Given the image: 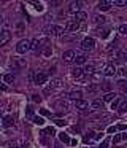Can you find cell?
Returning <instances> with one entry per match:
<instances>
[{"mask_svg": "<svg viewBox=\"0 0 127 148\" xmlns=\"http://www.w3.org/2000/svg\"><path fill=\"white\" fill-rule=\"evenodd\" d=\"M46 45H49V43H48V38L44 35L35 37V38L32 40V51L40 53V51H43V49H44V46H46Z\"/></svg>", "mask_w": 127, "mask_h": 148, "instance_id": "cell-1", "label": "cell"}, {"mask_svg": "<svg viewBox=\"0 0 127 148\" xmlns=\"http://www.w3.org/2000/svg\"><path fill=\"white\" fill-rule=\"evenodd\" d=\"M60 88H64V81L60 80V78H56V80H51L49 83L44 86V89H43V94H49V92H53V91H56V89H60Z\"/></svg>", "mask_w": 127, "mask_h": 148, "instance_id": "cell-2", "label": "cell"}, {"mask_svg": "<svg viewBox=\"0 0 127 148\" xmlns=\"http://www.w3.org/2000/svg\"><path fill=\"white\" fill-rule=\"evenodd\" d=\"M29 49H32V42H30V40H27V38L19 40L18 45H16V51H18L19 54H25Z\"/></svg>", "mask_w": 127, "mask_h": 148, "instance_id": "cell-3", "label": "cell"}, {"mask_svg": "<svg viewBox=\"0 0 127 148\" xmlns=\"http://www.w3.org/2000/svg\"><path fill=\"white\" fill-rule=\"evenodd\" d=\"M94 48H95V38L94 37H86V38H83V42H81L83 51H92Z\"/></svg>", "mask_w": 127, "mask_h": 148, "instance_id": "cell-4", "label": "cell"}, {"mask_svg": "<svg viewBox=\"0 0 127 148\" xmlns=\"http://www.w3.org/2000/svg\"><path fill=\"white\" fill-rule=\"evenodd\" d=\"M48 34H49V35H54V37H62L64 34H65V29H64L62 26H57V24H51V26L48 27Z\"/></svg>", "mask_w": 127, "mask_h": 148, "instance_id": "cell-5", "label": "cell"}, {"mask_svg": "<svg viewBox=\"0 0 127 148\" xmlns=\"http://www.w3.org/2000/svg\"><path fill=\"white\" fill-rule=\"evenodd\" d=\"M10 65H11L14 70H19V69H24L27 64H25V61L22 58H11L10 59Z\"/></svg>", "mask_w": 127, "mask_h": 148, "instance_id": "cell-6", "label": "cell"}, {"mask_svg": "<svg viewBox=\"0 0 127 148\" xmlns=\"http://www.w3.org/2000/svg\"><path fill=\"white\" fill-rule=\"evenodd\" d=\"M48 81V73L46 72H37L35 73V78H33V83L38 84V86H41V84H44Z\"/></svg>", "mask_w": 127, "mask_h": 148, "instance_id": "cell-7", "label": "cell"}, {"mask_svg": "<svg viewBox=\"0 0 127 148\" xmlns=\"http://www.w3.org/2000/svg\"><path fill=\"white\" fill-rule=\"evenodd\" d=\"M10 40H11V32H10L8 29L0 30V46L6 45V43H8Z\"/></svg>", "mask_w": 127, "mask_h": 148, "instance_id": "cell-8", "label": "cell"}, {"mask_svg": "<svg viewBox=\"0 0 127 148\" xmlns=\"http://www.w3.org/2000/svg\"><path fill=\"white\" fill-rule=\"evenodd\" d=\"M65 32H79V24L75 23V21H68V23L64 26Z\"/></svg>", "mask_w": 127, "mask_h": 148, "instance_id": "cell-9", "label": "cell"}, {"mask_svg": "<svg viewBox=\"0 0 127 148\" xmlns=\"http://www.w3.org/2000/svg\"><path fill=\"white\" fill-rule=\"evenodd\" d=\"M116 72H117L116 65H114V64H108L107 67L103 69V77H114Z\"/></svg>", "mask_w": 127, "mask_h": 148, "instance_id": "cell-10", "label": "cell"}, {"mask_svg": "<svg viewBox=\"0 0 127 148\" xmlns=\"http://www.w3.org/2000/svg\"><path fill=\"white\" fill-rule=\"evenodd\" d=\"M73 107H75L78 112H86V110H89V102H86V100H76L75 103H73Z\"/></svg>", "mask_w": 127, "mask_h": 148, "instance_id": "cell-11", "label": "cell"}, {"mask_svg": "<svg viewBox=\"0 0 127 148\" xmlns=\"http://www.w3.org/2000/svg\"><path fill=\"white\" fill-rule=\"evenodd\" d=\"M75 58H76V53L72 51V49H68V51H65V53L62 54L64 62H73V61H75Z\"/></svg>", "mask_w": 127, "mask_h": 148, "instance_id": "cell-12", "label": "cell"}, {"mask_svg": "<svg viewBox=\"0 0 127 148\" xmlns=\"http://www.w3.org/2000/svg\"><path fill=\"white\" fill-rule=\"evenodd\" d=\"M72 75L76 78V80H81V78H84V69H83V67H78V65H76V67L72 70Z\"/></svg>", "mask_w": 127, "mask_h": 148, "instance_id": "cell-13", "label": "cell"}, {"mask_svg": "<svg viewBox=\"0 0 127 148\" xmlns=\"http://www.w3.org/2000/svg\"><path fill=\"white\" fill-rule=\"evenodd\" d=\"M67 97H68L70 100H75V102H76V100H81L83 99V92H81V91H70V92L67 94Z\"/></svg>", "mask_w": 127, "mask_h": 148, "instance_id": "cell-14", "label": "cell"}, {"mask_svg": "<svg viewBox=\"0 0 127 148\" xmlns=\"http://www.w3.org/2000/svg\"><path fill=\"white\" fill-rule=\"evenodd\" d=\"M111 5H113V2H110V0H102V2H98L97 8L100 11H107V10H110V8H111Z\"/></svg>", "mask_w": 127, "mask_h": 148, "instance_id": "cell-15", "label": "cell"}, {"mask_svg": "<svg viewBox=\"0 0 127 148\" xmlns=\"http://www.w3.org/2000/svg\"><path fill=\"white\" fill-rule=\"evenodd\" d=\"M86 18H87V13L86 11H79V13H76L75 14V23H78V24H83V23H86Z\"/></svg>", "mask_w": 127, "mask_h": 148, "instance_id": "cell-16", "label": "cell"}, {"mask_svg": "<svg viewBox=\"0 0 127 148\" xmlns=\"http://www.w3.org/2000/svg\"><path fill=\"white\" fill-rule=\"evenodd\" d=\"M79 8H81V2H72L68 5V11L70 13H79Z\"/></svg>", "mask_w": 127, "mask_h": 148, "instance_id": "cell-17", "label": "cell"}, {"mask_svg": "<svg viewBox=\"0 0 127 148\" xmlns=\"http://www.w3.org/2000/svg\"><path fill=\"white\" fill-rule=\"evenodd\" d=\"M126 138H127V132H122V134H116V135H114L113 140H111V142H113L114 145H119L121 142L126 140Z\"/></svg>", "mask_w": 127, "mask_h": 148, "instance_id": "cell-18", "label": "cell"}, {"mask_svg": "<svg viewBox=\"0 0 127 148\" xmlns=\"http://www.w3.org/2000/svg\"><path fill=\"white\" fill-rule=\"evenodd\" d=\"M102 77H103V70H94V73L91 75V80L97 83L98 80H102Z\"/></svg>", "mask_w": 127, "mask_h": 148, "instance_id": "cell-19", "label": "cell"}, {"mask_svg": "<svg viewBox=\"0 0 127 148\" xmlns=\"http://www.w3.org/2000/svg\"><path fill=\"white\" fill-rule=\"evenodd\" d=\"M91 108H92V110H100V108H103V100H100V99H95V100H92V103H91Z\"/></svg>", "mask_w": 127, "mask_h": 148, "instance_id": "cell-20", "label": "cell"}, {"mask_svg": "<svg viewBox=\"0 0 127 148\" xmlns=\"http://www.w3.org/2000/svg\"><path fill=\"white\" fill-rule=\"evenodd\" d=\"M13 123H14V119H13V116H5L3 118V121H2V124L5 126V127H10V126H13Z\"/></svg>", "mask_w": 127, "mask_h": 148, "instance_id": "cell-21", "label": "cell"}, {"mask_svg": "<svg viewBox=\"0 0 127 148\" xmlns=\"http://www.w3.org/2000/svg\"><path fill=\"white\" fill-rule=\"evenodd\" d=\"M114 99H116V94L111 92V91H110V92H107V94L103 96V102H113Z\"/></svg>", "mask_w": 127, "mask_h": 148, "instance_id": "cell-22", "label": "cell"}, {"mask_svg": "<svg viewBox=\"0 0 127 148\" xmlns=\"http://www.w3.org/2000/svg\"><path fill=\"white\" fill-rule=\"evenodd\" d=\"M87 61V58H86V56H79V54H76V58H75V64L76 65H81V64H84V62Z\"/></svg>", "mask_w": 127, "mask_h": 148, "instance_id": "cell-23", "label": "cell"}, {"mask_svg": "<svg viewBox=\"0 0 127 148\" xmlns=\"http://www.w3.org/2000/svg\"><path fill=\"white\" fill-rule=\"evenodd\" d=\"M92 21H94V24H103V23H107V18H105L103 14H102V16H100V14H97V16H94V19H92Z\"/></svg>", "mask_w": 127, "mask_h": 148, "instance_id": "cell-24", "label": "cell"}, {"mask_svg": "<svg viewBox=\"0 0 127 148\" xmlns=\"http://www.w3.org/2000/svg\"><path fill=\"white\" fill-rule=\"evenodd\" d=\"M41 54H43L44 58H49V56L53 54V48H51V45H46V46H44V49L41 51Z\"/></svg>", "mask_w": 127, "mask_h": 148, "instance_id": "cell-25", "label": "cell"}, {"mask_svg": "<svg viewBox=\"0 0 127 148\" xmlns=\"http://www.w3.org/2000/svg\"><path fill=\"white\" fill-rule=\"evenodd\" d=\"M3 81H5V84H11L13 81H14V75H13V73H6L5 77H3Z\"/></svg>", "mask_w": 127, "mask_h": 148, "instance_id": "cell-26", "label": "cell"}, {"mask_svg": "<svg viewBox=\"0 0 127 148\" xmlns=\"http://www.w3.org/2000/svg\"><path fill=\"white\" fill-rule=\"evenodd\" d=\"M56 107L59 110H65V108H68V102H67V100H59V102L56 103Z\"/></svg>", "mask_w": 127, "mask_h": 148, "instance_id": "cell-27", "label": "cell"}, {"mask_svg": "<svg viewBox=\"0 0 127 148\" xmlns=\"http://www.w3.org/2000/svg\"><path fill=\"white\" fill-rule=\"evenodd\" d=\"M119 113H127V100H121V105L117 108Z\"/></svg>", "mask_w": 127, "mask_h": 148, "instance_id": "cell-28", "label": "cell"}, {"mask_svg": "<svg viewBox=\"0 0 127 148\" xmlns=\"http://www.w3.org/2000/svg\"><path fill=\"white\" fill-rule=\"evenodd\" d=\"M59 138L64 142V143H70V142H72V138H70L68 135L65 134V132H60V134H59Z\"/></svg>", "mask_w": 127, "mask_h": 148, "instance_id": "cell-29", "label": "cell"}, {"mask_svg": "<svg viewBox=\"0 0 127 148\" xmlns=\"http://www.w3.org/2000/svg\"><path fill=\"white\" fill-rule=\"evenodd\" d=\"M117 84H119V88H121V91H122V92H127V80L117 81Z\"/></svg>", "mask_w": 127, "mask_h": 148, "instance_id": "cell-30", "label": "cell"}, {"mask_svg": "<svg viewBox=\"0 0 127 148\" xmlns=\"http://www.w3.org/2000/svg\"><path fill=\"white\" fill-rule=\"evenodd\" d=\"M117 32H119L121 35H127V24H121V26L117 27Z\"/></svg>", "mask_w": 127, "mask_h": 148, "instance_id": "cell-31", "label": "cell"}, {"mask_svg": "<svg viewBox=\"0 0 127 148\" xmlns=\"http://www.w3.org/2000/svg\"><path fill=\"white\" fill-rule=\"evenodd\" d=\"M119 105H121V99H119V97H116V99L111 102V108H113V110H117V108H119Z\"/></svg>", "mask_w": 127, "mask_h": 148, "instance_id": "cell-32", "label": "cell"}, {"mask_svg": "<svg viewBox=\"0 0 127 148\" xmlns=\"http://www.w3.org/2000/svg\"><path fill=\"white\" fill-rule=\"evenodd\" d=\"M113 5H116V7H127V0H114Z\"/></svg>", "mask_w": 127, "mask_h": 148, "instance_id": "cell-33", "label": "cell"}, {"mask_svg": "<svg viewBox=\"0 0 127 148\" xmlns=\"http://www.w3.org/2000/svg\"><path fill=\"white\" fill-rule=\"evenodd\" d=\"M97 91H98L97 84H91V86H87V92H97Z\"/></svg>", "mask_w": 127, "mask_h": 148, "instance_id": "cell-34", "label": "cell"}, {"mask_svg": "<svg viewBox=\"0 0 127 148\" xmlns=\"http://www.w3.org/2000/svg\"><path fill=\"white\" fill-rule=\"evenodd\" d=\"M110 34V29H103V30H98V35L102 37V38H105V37Z\"/></svg>", "mask_w": 127, "mask_h": 148, "instance_id": "cell-35", "label": "cell"}, {"mask_svg": "<svg viewBox=\"0 0 127 148\" xmlns=\"http://www.w3.org/2000/svg\"><path fill=\"white\" fill-rule=\"evenodd\" d=\"M33 123H37V124H44V119L41 118V116H33Z\"/></svg>", "mask_w": 127, "mask_h": 148, "instance_id": "cell-36", "label": "cell"}, {"mask_svg": "<svg viewBox=\"0 0 127 148\" xmlns=\"http://www.w3.org/2000/svg\"><path fill=\"white\" fill-rule=\"evenodd\" d=\"M32 100H33L35 103H40L41 102V97L38 96V94H32Z\"/></svg>", "mask_w": 127, "mask_h": 148, "instance_id": "cell-37", "label": "cell"}, {"mask_svg": "<svg viewBox=\"0 0 127 148\" xmlns=\"http://www.w3.org/2000/svg\"><path fill=\"white\" fill-rule=\"evenodd\" d=\"M119 58H121V61L127 62V51H119Z\"/></svg>", "mask_w": 127, "mask_h": 148, "instance_id": "cell-38", "label": "cell"}, {"mask_svg": "<svg viewBox=\"0 0 127 148\" xmlns=\"http://www.w3.org/2000/svg\"><path fill=\"white\" fill-rule=\"evenodd\" d=\"M27 116H29V118H32V119H33V110H32L30 107L27 108Z\"/></svg>", "mask_w": 127, "mask_h": 148, "instance_id": "cell-39", "label": "cell"}, {"mask_svg": "<svg viewBox=\"0 0 127 148\" xmlns=\"http://www.w3.org/2000/svg\"><path fill=\"white\" fill-rule=\"evenodd\" d=\"M116 129H117V131H126L127 126L126 124H119V126H116Z\"/></svg>", "mask_w": 127, "mask_h": 148, "instance_id": "cell-40", "label": "cell"}, {"mask_svg": "<svg viewBox=\"0 0 127 148\" xmlns=\"http://www.w3.org/2000/svg\"><path fill=\"white\" fill-rule=\"evenodd\" d=\"M56 124H59V126H65V119H56Z\"/></svg>", "mask_w": 127, "mask_h": 148, "instance_id": "cell-41", "label": "cell"}, {"mask_svg": "<svg viewBox=\"0 0 127 148\" xmlns=\"http://www.w3.org/2000/svg\"><path fill=\"white\" fill-rule=\"evenodd\" d=\"M117 129H116V126H111V127H108V132H116Z\"/></svg>", "mask_w": 127, "mask_h": 148, "instance_id": "cell-42", "label": "cell"}, {"mask_svg": "<svg viewBox=\"0 0 127 148\" xmlns=\"http://www.w3.org/2000/svg\"><path fill=\"white\" fill-rule=\"evenodd\" d=\"M98 148H108V142L105 140V142H103V143H102V145H100V147H98Z\"/></svg>", "mask_w": 127, "mask_h": 148, "instance_id": "cell-43", "label": "cell"}, {"mask_svg": "<svg viewBox=\"0 0 127 148\" xmlns=\"http://www.w3.org/2000/svg\"><path fill=\"white\" fill-rule=\"evenodd\" d=\"M2 23H3V16L0 14V24H2Z\"/></svg>", "mask_w": 127, "mask_h": 148, "instance_id": "cell-44", "label": "cell"}, {"mask_svg": "<svg viewBox=\"0 0 127 148\" xmlns=\"http://www.w3.org/2000/svg\"><path fill=\"white\" fill-rule=\"evenodd\" d=\"M0 118H2V112H0Z\"/></svg>", "mask_w": 127, "mask_h": 148, "instance_id": "cell-45", "label": "cell"}]
</instances>
